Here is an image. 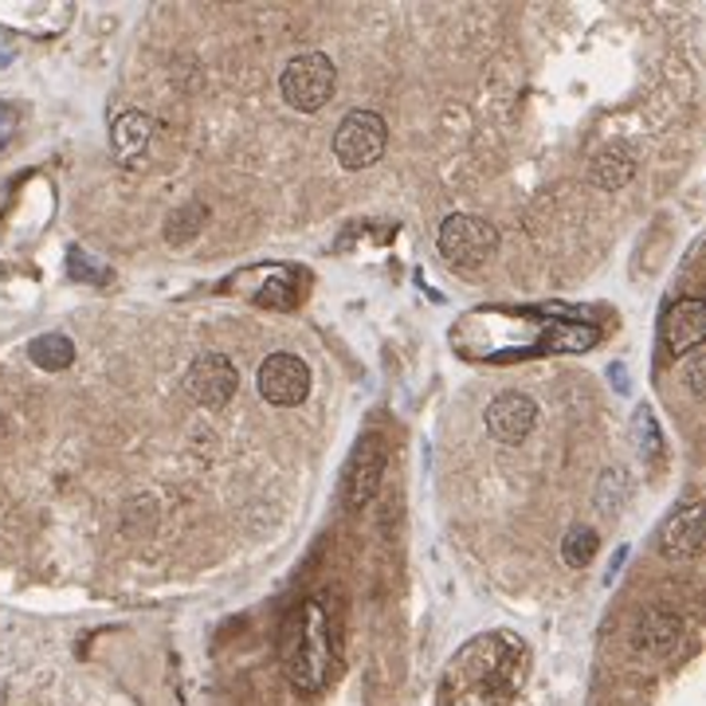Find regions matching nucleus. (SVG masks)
Wrapping results in <instances>:
<instances>
[{"mask_svg": "<svg viewBox=\"0 0 706 706\" xmlns=\"http://www.w3.org/2000/svg\"><path fill=\"white\" fill-rule=\"evenodd\" d=\"M310 393V365L295 353H271L259 365V397L267 405H302Z\"/></svg>", "mask_w": 706, "mask_h": 706, "instance_id": "0eeeda50", "label": "nucleus"}, {"mask_svg": "<svg viewBox=\"0 0 706 706\" xmlns=\"http://www.w3.org/2000/svg\"><path fill=\"white\" fill-rule=\"evenodd\" d=\"M185 385H189V393H193L196 405L224 408L232 397H236L239 373H236V365H232V357H224V353H201V357L189 365Z\"/></svg>", "mask_w": 706, "mask_h": 706, "instance_id": "6e6552de", "label": "nucleus"}, {"mask_svg": "<svg viewBox=\"0 0 706 706\" xmlns=\"http://www.w3.org/2000/svg\"><path fill=\"white\" fill-rule=\"evenodd\" d=\"M680 635H683V620L675 617V612L652 609L640 617V624H635V648L663 660V655H671L680 648Z\"/></svg>", "mask_w": 706, "mask_h": 706, "instance_id": "f8f14e48", "label": "nucleus"}, {"mask_svg": "<svg viewBox=\"0 0 706 706\" xmlns=\"http://www.w3.org/2000/svg\"><path fill=\"white\" fill-rule=\"evenodd\" d=\"M0 436H4V416H0Z\"/></svg>", "mask_w": 706, "mask_h": 706, "instance_id": "6ab92c4d", "label": "nucleus"}, {"mask_svg": "<svg viewBox=\"0 0 706 706\" xmlns=\"http://www.w3.org/2000/svg\"><path fill=\"white\" fill-rule=\"evenodd\" d=\"M597 557V530L592 526H574L561 538V561L569 569H585Z\"/></svg>", "mask_w": 706, "mask_h": 706, "instance_id": "dca6fc26", "label": "nucleus"}, {"mask_svg": "<svg viewBox=\"0 0 706 706\" xmlns=\"http://www.w3.org/2000/svg\"><path fill=\"white\" fill-rule=\"evenodd\" d=\"M703 334H706V302L703 299H680L667 314H663L660 338H663V345H667V353H675V357L698 350V345H703Z\"/></svg>", "mask_w": 706, "mask_h": 706, "instance_id": "9b49d317", "label": "nucleus"}, {"mask_svg": "<svg viewBox=\"0 0 706 706\" xmlns=\"http://www.w3.org/2000/svg\"><path fill=\"white\" fill-rule=\"evenodd\" d=\"M334 87H338V67L330 63V55H322V52L295 55L279 75L282 98H287V106L299 110V115L322 110V106L334 98Z\"/></svg>", "mask_w": 706, "mask_h": 706, "instance_id": "7ed1b4c3", "label": "nucleus"}, {"mask_svg": "<svg viewBox=\"0 0 706 706\" xmlns=\"http://www.w3.org/2000/svg\"><path fill=\"white\" fill-rule=\"evenodd\" d=\"M388 463V443L381 440L377 432L362 436V443L353 448L350 463H345V479H342V494L350 506H365L377 494L381 475H385Z\"/></svg>", "mask_w": 706, "mask_h": 706, "instance_id": "423d86ee", "label": "nucleus"}, {"mask_svg": "<svg viewBox=\"0 0 706 706\" xmlns=\"http://www.w3.org/2000/svg\"><path fill=\"white\" fill-rule=\"evenodd\" d=\"M703 503H687L671 514L660 530V554L667 561H691V557L703 554Z\"/></svg>", "mask_w": 706, "mask_h": 706, "instance_id": "9d476101", "label": "nucleus"}, {"mask_svg": "<svg viewBox=\"0 0 706 706\" xmlns=\"http://www.w3.org/2000/svg\"><path fill=\"white\" fill-rule=\"evenodd\" d=\"M28 357H32L40 370L55 373V370H67V365L75 362V345H71V338H63V334H40V338H32V345H28Z\"/></svg>", "mask_w": 706, "mask_h": 706, "instance_id": "2eb2a0df", "label": "nucleus"}, {"mask_svg": "<svg viewBox=\"0 0 706 706\" xmlns=\"http://www.w3.org/2000/svg\"><path fill=\"white\" fill-rule=\"evenodd\" d=\"M388 146V126L373 110H350L334 130V158L342 161V169H370L381 161Z\"/></svg>", "mask_w": 706, "mask_h": 706, "instance_id": "39448f33", "label": "nucleus"}, {"mask_svg": "<svg viewBox=\"0 0 706 706\" xmlns=\"http://www.w3.org/2000/svg\"><path fill=\"white\" fill-rule=\"evenodd\" d=\"M635 173V161L628 158L624 150H600L597 161H592V185L597 189H609V193H617V189H624L628 181H632Z\"/></svg>", "mask_w": 706, "mask_h": 706, "instance_id": "4468645a", "label": "nucleus"}, {"mask_svg": "<svg viewBox=\"0 0 706 706\" xmlns=\"http://www.w3.org/2000/svg\"><path fill=\"white\" fill-rule=\"evenodd\" d=\"M538 424V405L526 393H499L486 405V432L499 443H522Z\"/></svg>", "mask_w": 706, "mask_h": 706, "instance_id": "1a4fd4ad", "label": "nucleus"}, {"mask_svg": "<svg viewBox=\"0 0 706 706\" xmlns=\"http://www.w3.org/2000/svg\"><path fill=\"white\" fill-rule=\"evenodd\" d=\"M204 216H208V208H204V204H189V208L173 212V216H169L165 239H169V244H185V239H193L196 232H201Z\"/></svg>", "mask_w": 706, "mask_h": 706, "instance_id": "f3484780", "label": "nucleus"}, {"mask_svg": "<svg viewBox=\"0 0 706 706\" xmlns=\"http://www.w3.org/2000/svg\"><path fill=\"white\" fill-rule=\"evenodd\" d=\"M687 385H691V393H703V353L695 350V357H691V365H687Z\"/></svg>", "mask_w": 706, "mask_h": 706, "instance_id": "a211bd4d", "label": "nucleus"}, {"mask_svg": "<svg viewBox=\"0 0 706 706\" xmlns=\"http://www.w3.org/2000/svg\"><path fill=\"white\" fill-rule=\"evenodd\" d=\"M338 635L327 597H310L282 628V671L299 695H322L334 675Z\"/></svg>", "mask_w": 706, "mask_h": 706, "instance_id": "f03ea898", "label": "nucleus"}, {"mask_svg": "<svg viewBox=\"0 0 706 706\" xmlns=\"http://www.w3.org/2000/svg\"><path fill=\"white\" fill-rule=\"evenodd\" d=\"M440 256L456 267H483L486 259L499 252V228L486 224L483 216H468V212H451L448 221L436 232Z\"/></svg>", "mask_w": 706, "mask_h": 706, "instance_id": "20e7f679", "label": "nucleus"}, {"mask_svg": "<svg viewBox=\"0 0 706 706\" xmlns=\"http://www.w3.org/2000/svg\"><path fill=\"white\" fill-rule=\"evenodd\" d=\"M526 644L514 632H483L443 667L440 706H511L526 680Z\"/></svg>", "mask_w": 706, "mask_h": 706, "instance_id": "f257e3e1", "label": "nucleus"}, {"mask_svg": "<svg viewBox=\"0 0 706 706\" xmlns=\"http://www.w3.org/2000/svg\"><path fill=\"white\" fill-rule=\"evenodd\" d=\"M150 115H141V110H126V115L115 118V130H110V141H115V153L122 165H133L146 150V141H150Z\"/></svg>", "mask_w": 706, "mask_h": 706, "instance_id": "ddd939ff", "label": "nucleus"}]
</instances>
